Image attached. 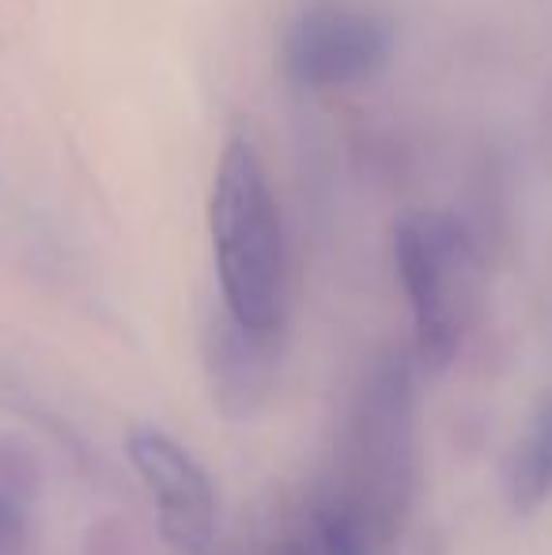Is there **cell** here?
Wrapping results in <instances>:
<instances>
[{
    "instance_id": "6da1fadb",
    "label": "cell",
    "mask_w": 552,
    "mask_h": 555,
    "mask_svg": "<svg viewBox=\"0 0 552 555\" xmlns=\"http://www.w3.org/2000/svg\"><path fill=\"white\" fill-rule=\"evenodd\" d=\"M216 280L223 314L246 333L277 336L284 314V227L266 163L246 132L223 140L208 193Z\"/></svg>"
},
{
    "instance_id": "7a4b0ae2",
    "label": "cell",
    "mask_w": 552,
    "mask_h": 555,
    "mask_svg": "<svg viewBox=\"0 0 552 555\" xmlns=\"http://www.w3.org/2000/svg\"><path fill=\"white\" fill-rule=\"evenodd\" d=\"M394 269L413 310L416 359L427 371H442L458 351L470 299V238L450 216L413 212L394 227Z\"/></svg>"
},
{
    "instance_id": "3957f363",
    "label": "cell",
    "mask_w": 552,
    "mask_h": 555,
    "mask_svg": "<svg viewBox=\"0 0 552 555\" xmlns=\"http://www.w3.org/2000/svg\"><path fill=\"white\" fill-rule=\"evenodd\" d=\"M394 57V27L360 0H310L287 20L280 65L295 88L337 91L371 83Z\"/></svg>"
},
{
    "instance_id": "277c9868",
    "label": "cell",
    "mask_w": 552,
    "mask_h": 555,
    "mask_svg": "<svg viewBox=\"0 0 552 555\" xmlns=\"http://www.w3.org/2000/svg\"><path fill=\"white\" fill-rule=\"evenodd\" d=\"M126 453L152 495L163 541L182 555H205L216 537V491L205 468L155 427H133Z\"/></svg>"
},
{
    "instance_id": "5b68a950",
    "label": "cell",
    "mask_w": 552,
    "mask_h": 555,
    "mask_svg": "<svg viewBox=\"0 0 552 555\" xmlns=\"http://www.w3.org/2000/svg\"><path fill=\"white\" fill-rule=\"evenodd\" d=\"M273 336L246 333L228 314L213 333V393L228 412H246L269 393Z\"/></svg>"
},
{
    "instance_id": "8992f818",
    "label": "cell",
    "mask_w": 552,
    "mask_h": 555,
    "mask_svg": "<svg viewBox=\"0 0 552 555\" xmlns=\"http://www.w3.org/2000/svg\"><path fill=\"white\" fill-rule=\"evenodd\" d=\"M508 491L518 514H534L552 499V393L530 412L518 435Z\"/></svg>"
},
{
    "instance_id": "52a82bcc",
    "label": "cell",
    "mask_w": 552,
    "mask_h": 555,
    "mask_svg": "<svg viewBox=\"0 0 552 555\" xmlns=\"http://www.w3.org/2000/svg\"><path fill=\"white\" fill-rule=\"evenodd\" d=\"M383 529L363 506L348 495H337L318 506V548L322 555H378Z\"/></svg>"
},
{
    "instance_id": "ba28073f",
    "label": "cell",
    "mask_w": 552,
    "mask_h": 555,
    "mask_svg": "<svg viewBox=\"0 0 552 555\" xmlns=\"http://www.w3.org/2000/svg\"><path fill=\"white\" fill-rule=\"evenodd\" d=\"M23 552H27V518H23V506L0 488V555Z\"/></svg>"
}]
</instances>
